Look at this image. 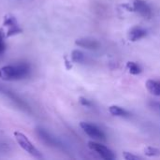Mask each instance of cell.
I'll use <instances>...</instances> for the list:
<instances>
[{"mask_svg":"<svg viewBox=\"0 0 160 160\" xmlns=\"http://www.w3.org/2000/svg\"><path fill=\"white\" fill-rule=\"evenodd\" d=\"M30 67L28 64L21 63L17 65H8L0 68V79L12 82L24 79L29 75Z\"/></svg>","mask_w":160,"mask_h":160,"instance_id":"6da1fadb","label":"cell"},{"mask_svg":"<svg viewBox=\"0 0 160 160\" xmlns=\"http://www.w3.org/2000/svg\"><path fill=\"white\" fill-rule=\"evenodd\" d=\"M124 158L126 160H138L141 159L140 157L138 156H135L133 154H130L128 152H124Z\"/></svg>","mask_w":160,"mask_h":160,"instance_id":"2e32d148","label":"cell"},{"mask_svg":"<svg viewBox=\"0 0 160 160\" xmlns=\"http://www.w3.org/2000/svg\"><path fill=\"white\" fill-rule=\"evenodd\" d=\"M109 112L111 114L114 116H128V112L119 106H111L109 108Z\"/></svg>","mask_w":160,"mask_h":160,"instance_id":"7c38bea8","label":"cell"},{"mask_svg":"<svg viewBox=\"0 0 160 160\" xmlns=\"http://www.w3.org/2000/svg\"><path fill=\"white\" fill-rule=\"evenodd\" d=\"M133 8L144 18H150L152 15L150 7L142 0H134Z\"/></svg>","mask_w":160,"mask_h":160,"instance_id":"52a82bcc","label":"cell"},{"mask_svg":"<svg viewBox=\"0 0 160 160\" xmlns=\"http://www.w3.org/2000/svg\"><path fill=\"white\" fill-rule=\"evenodd\" d=\"M80 127L89 137L97 139V140H103V141L105 140L104 133L98 128H97L95 125L89 124L87 122H81Z\"/></svg>","mask_w":160,"mask_h":160,"instance_id":"5b68a950","label":"cell"},{"mask_svg":"<svg viewBox=\"0 0 160 160\" xmlns=\"http://www.w3.org/2000/svg\"><path fill=\"white\" fill-rule=\"evenodd\" d=\"M8 89H7V88H5L2 84H0V94H4V95H7V93H8Z\"/></svg>","mask_w":160,"mask_h":160,"instance_id":"ac0fdd59","label":"cell"},{"mask_svg":"<svg viewBox=\"0 0 160 160\" xmlns=\"http://www.w3.org/2000/svg\"><path fill=\"white\" fill-rule=\"evenodd\" d=\"M37 133H38V137L40 138V140H42L45 143L49 144L50 146H54V147H59L60 146V142L54 137H52L48 131H46L45 129L38 128H37Z\"/></svg>","mask_w":160,"mask_h":160,"instance_id":"8992f818","label":"cell"},{"mask_svg":"<svg viewBox=\"0 0 160 160\" xmlns=\"http://www.w3.org/2000/svg\"><path fill=\"white\" fill-rule=\"evenodd\" d=\"M14 137H15L16 142L20 145V147L22 148L26 153H28L29 155H31L32 157H34L36 158H43L40 151L34 146V144L29 141V139L23 133H22L20 131H15Z\"/></svg>","mask_w":160,"mask_h":160,"instance_id":"7a4b0ae2","label":"cell"},{"mask_svg":"<svg viewBox=\"0 0 160 160\" xmlns=\"http://www.w3.org/2000/svg\"><path fill=\"white\" fill-rule=\"evenodd\" d=\"M80 103H81L82 105H83V106H90V105H91L90 101L87 100V99L84 98H80Z\"/></svg>","mask_w":160,"mask_h":160,"instance_id":"e0dca14e","label":"cell"},{"mask_svg":"<svg viewBox=\"0 0 160 160\" xmlns=\"http://www.w3.org/2000/svg\"><path fill=\"white\" fill-rule=\"evenodd\" d=\"M88 147L95 151L96 153H98L100 158H102L103 159L105 160H112L115 158V156L113 155V153L106 146L102 145V144H99L98 142H88Z\"/></svg>","mask_w":160,"mask_h":160,"instance_id":"277c9868","label":"cell"},{"mask_svg":"<svg viewBox=\"0 0 160 160\" xmlns=\"http://www.w3.org/2000/svg\"><path fill=\"white\" fill-rule=\"evenodd\" d=\"M145 36H146V31L140 26H135V27L131 28L128 33V38L131 41H137V40L144 38Z\"/></svg>","mask_w":160,"mask_h":160,"instance_id":"9c48e42d","label":"cell"},{"mask_svg":"<svg viewBox=\"0 0 160 160\" xmlns=\"http://www.w3.org/2000/svg\"><path fill=\"white\" fill-rule=\"evenodd\" d=\"M127 69L128 70V72L130 74H133V75H138L142 71V69L139 67V65H137L134 62H128L127 64Z\"/></svg>","mask_w":160,"mask_h":160,"instance_id":"4fadbf2b","label":"cell"},{"mask_svg":"<svg viewBox=\"0 0 160 160\" xmlns=\"http://www.w3.org/2000/svg\"><path fill=\"white\" fill-rule=\"evenodd\" d=\"M3 25L7 28L5 36L7 38H10L13 36H16L18 34H21L22 32V29L20 27L16 18L11 14H7L4 17L3 20Z\"/></svg>","mask_w":160,"mask_h":160,"instance_id":"3957f363","label":"cell"},{"mask_svg":"<svg viewBox=\"0 0 160 160\" xmlns=\"http://www.w3.org/2000/svg\"><path fill=\"white\" fill-rule=\"evenodd\" d=\"M5 34L2 30H0V54H3L7 49V45L5 42Z\"/></svg>","mask_w":160,"mask_h":160,"instance_id":"9a60e30c","label":"cell"},{"mask_svg":"<svg viewBox=\"0 0 160 160\" xmlns=\"http://www.w3.org/2000/svg\"><path fill=\"white\" fill-rule=\"evenodd\" d=\"M75 44L82 47V48H86L89 50H97L99 48V42L94 38H78L75 41Z\"/></svg>","mask_w":160,"mask_h":160,"instance_id":"ba28073f","label":"cell"},{"mask_svg":"<svg viewBox=\"0 0 160 160\" xmlns=\"http://www.w3.org/2000/svg\"><path fill=\"white\" fill-rule=\"evenodd\" d=\"M144 154L147 157H158V156H160V150H158L156 147L149 146V147H146L144 149Z\"/></svg>","mask_w":160,"mask_h":160,"instance_id":"5bb4252c","label":"cell"},{"mask_svg":"<svg viewBox=\"0 0 160 160\" xmlns=\"http://www.w3.org/2000/svg\"><path fill=\"white\" fill-rule=\"evenodd\" d=\"M71 59L73 62L75 63H83L85 61V55L84 53L80 51V50H74L72 52H71Z\"/></svg>","mask_w":160,"mask_h":160,"instance_id":"8fae6325","label":"cell"},{"mask_svg":"<svg viewBox=\"0 0 160 160\" xmlns=\"http://www.w3.org/2000/svg\"><path fill=\"white\" fill-rule=\"evenodd\" d=\"M146 88L150 94L160 97V82L155 80H148L146 82Z\"/></svg>","mask_w":160,"mask_h":160,"instance_id":"30bf717a","label":"cell"}]
</instances>
